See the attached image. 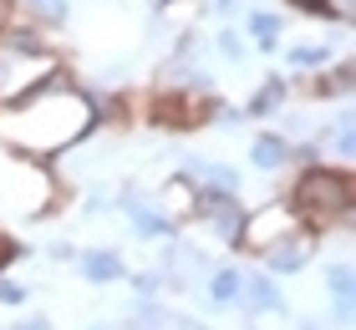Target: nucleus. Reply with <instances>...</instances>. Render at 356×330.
<instances>
[{
	"instance_id": "obj_10",
	"label": "nucleus",
	"mask_w": 356,
	"mask_h": 330,
	"mask_svg": "<svg viewBox=\"0 0 356 330\" xmlns=\"http://www.w3.org/2000/svg\"><path fill=\"white\" fill-rule=\"evenodd\" d=\"M321 279H326V295L336 305V330H351V320H356V274H351V259H331L326 270H321Z\"/></svg>"
},
{
	"instance_id": "obj_5",
	"label": "nucleus",
	"mask_w": 356,
	"mask_h": 330,
	"mask_svg": "<svg viewBox=\"0 0 356 330\" xmlns=\"http://www.w3.org/2000/svg\"><path fill=\"white\" fill-rule=\"evenodd\" d=\"M56 51H46V56H15V51H0V107H10V102H21L26 92H36L46 76L56 72Z\"/></svg>"
},
{
	"instance_id": "obj_13",
	"label": "nucleus",
	"mask_w": 356,
	"mask_h": 330,
	"mask_svg": "<svg viewBox=\"0 0 356 330\" xmlns=\"http://www.w3.org/2000/svg\"><path fill=\"white\" fill-rule=\"evenodd\" d=\"M239 285H245V270H239V264H214V270L204 274V305L209 310H234Z\"/></svg>"
},
{
	"instance_id": "obj_6",
	"label": "nucleus",
	"mask_w": 356,
	"mask_h": 330,
	"mask_svg": "<svg viewBox=\"0 0 356 330\" xmlns=\"http://www.w3.org/2000/svg\"><path fill=\"white\" fill-rule=\"evenodd\" d=\"M290 229H300V219L290 213L285 198H270V204H260V208H250V213H245V229H239V249L260 254V249H270L275 239H285Z\"/></svg>"
},
{
	"instance_id": "obj_26",
	"label": "nucleus",
	"mask_w": 356,
	"mask_h": 330,
	"mask_svg": "<svg viewBox=\"0 0 356 330\" xmlns=\"http://www.w3.org/2000/svg\"><path fill=\"white\" fill-rule=\"evenodd\" d=\"M204 10H209V15H224V21H229V15L239 10V0H209Z\"/></svg>"
},
{
	"instance_id": "obj_23",
	"label": "nucleus",
	"mask_w": 356,
	"mask_h": 330,
	"mask_svg": "<svg viewBox=\"0 0 356 330\" xmlns=\"http://www.w3.org/2000/svg\"><path fill=\"white\" fill-rule=\"evenodd\" d=\"M26 300H31V285H21L15 274H0V305H6V310H21Z\"/></svg>"
},
{
	"instance_id": "obj_21",
	"label": "nucleus",
	"mask_w": 356,
	"mask_h": 330,
	"mask_svg": "<svg viewBox=\"0 0 356 330\" xmlns=\"http://www.w3.org/2000/svg\"><path fill=\"white\" fill-rule=\"evenodd\" d=\"M214 51H219L224 61H245V56H250V41H245V31H239V26H224L219 36H214Z\"/></svg>"
},
{
	"instance_id": "obj_8",
	"label": "nucleus",
	"mask_w": 356,
	"mask_h": 330,
	"mask_svg": "<svg viewBox=\"0 0 356 330\" xmlns=\"http://www.w3.org/2000/svg\"><path fill=\"white\" fill-rule=\"evenodd\" d=\"M239 315H250V320H260V315H285V295L280 285H275V274H265L260 264L254 270H245V285H239Z\"/></svg>"
},
{
	"instance_id": "obj_30",
	"label": "nucleus",
	"mask_w": 356,
	"mask_h": 330,
	"mask_svg": "<svg viewBox=\"0 0 356 330\" xmlns=\"http://www.w3.org/2000/svg\"><path fill=\"white\" fill-rule=\"evenodd\" d=\"M82 330H118V325H102V320H97V325H82Z\"/></svg>"
},
{
	"instance_id": "obj_29",
	"label": "nucleus",
	"mask_w": 356,
	"mask_h": 330,
	"mask_svg": "<svg viewBox=\"0 0 356 330\" xmlns=\"http://www.w3.org/2000/svg\"><path fill=\"white\" fill-rule=\"evenodd\" d=\"M168 6H178V0H153V10H168Z\"/></svg>"
},
{
	"instance_id": "obj_25",
	"label": "nucleus",
	"mask_w": 356,
	"mask_h": 330,
	"mask_svg": "<svg viewBox=\"0 0 356 330\" xmlns=\"http://www.w3.org/2000/svg\"><path fill=\"white\" fill-rule=\"evenodd\" d=\"M46 259H56V264H72V259H76V249L56 239V244H46Z\"/></svg>"
},
{
	"instance_id": "obj_7",
	"label": "nucleus",
	"mask_w": 356,
	"mask_h": 330,
	"mask_svg": "<svg viewBox=\"0 0 356 330\" xmlns=\"http://www.w3.org/2000/svg\"><path fill=\"white\" fill-rule=\"evenodd\" d=\"M311 254H316V234L311 229H290L285 239H275L270 249H260V270L265 274H300L305 264H311Z\"/></svg>"
},
{
	"instance_id": "obj_12",
	"label": "nucleus",
	"mask_w": 356,
	"mask_h": 330,
	"mask_svg": "<svg viewBox=\"0 0 356 330\" xmlns=\"http://www.w3.org/2000/svg\"><path fill=\"white\" fill-rule=\"evenodd\" d=\"M311 142H316L321 158H336V168H351V163H356V117H351V112H341L331 127L311 132Z\"/></svg>"
},
{
	"instance_id": "obj_17",
	"label": "nucleus",
	"mask_w": 356,
	"mask_h": 330,
	"mask_svg": "<svg viewBox=\"0 0 356 330\" xmlns=\"http://www.w3.org/2000/svg\"><path fill=\"white\" fill-rule=\"evenodd\" d=\"M290 87H296L290 76L270 72V76L260 81V92H254V97H250V102L239 107V112H245V117H280V107L290 102Z\"/></svg>"
},
{
	"instance_id": "obj_9",
	"label": "nucleus",
	"mask_w": 356,
	"mask_h": 330,
	"mask_svg": "<svg viewBox=\"0 0 356 330\" xmlns=\"http://www.w3.org/2000/svg\"><path fill=\"white\" fill-rule=\"evenodd\" d=\"M72 264H76V274H82L87 285H97V290L127 279V259L118 254V244H92V249H82Z\"/></svg>"
},
{
	"instance_id": "obj_14",
	"label": "nucleus",
	"mask_w": 356,
	"mask_h": 330,
	"mask_svg": "<svg viewBox=\"0 0 356 330\" xmlns=\"http://www.w3.org/2000/svg\"><path fill=\"white\" fill-rule=\"evenodd\" d=\"M245 41H254V51H260V56H280L285 15H280V10H250V21H245Z\"/></svg>"
},
{
	"instance_id": "obj_2",
	"label": "nucleus",
	"mask_w": 356,
	"mask_h": 330,
	"mask_svg": "<svg viewBox=\"0 0 356 330\" xmlns=\"http://www.w3.org/2000/svg\"><path fill=\"white\" fill-rule=\"evenodd\" d=\"M285 204L300 219V229L326 234V229H336V224H351L356 178H351V168H336V163H326V158H321V163H300Z\"/></svg>"
},
{
	"instance_id": "obj_4",
	"label": "nucleus",
	"mask_w": 356,
	"mask_h": 330,
	"mask_svg": "<svg viewBox=\"0 0 356 330\" xmlns=\"http://www.w3.org/2000/svg\"><path fill=\"white\" fill-rule=\"evenodd\" d=\"M127 219V229H133V239H143V244H153V239H178V219L163 208V204H148L138 188H122L118 193V204H112Z\"/></svg>"
},
{
	"instance_id": "obj_24",
	"label": "nucleus",
	"mask_w": 356,
	"mask_h": 330,
	"mask_svg": "<svg viewBox=\"0 0 356 330\" xmlns=\"http://www.w3.org/2000/svg\"><path fill=\"white\" fill-rule=\"evenodd\" d=\"M107 208H112V204H107L102 193H87V204H82V213H87V219H102Z\"/></svg>"
},
{
	"instance_id": "obj_32",
	"label": "nucleus",
	"mask_w": 356,
	"mask_h": 330,
	"mask_svg": "<svg viewBox=\"0 0 356 330\" xmlns=\"http://www.w3.org/2000/svg\"><path fill=\"white\" fill-rule=\"evenodd\" d=\"M341 6H346V10H351V0H341Z\"/></svg>"
},
{
	"instance_id": "obj_19",
	"label": "nucleus",
	"mask_w": 356,
	"mask_h": 330,
	"mask_svg": "<svg viewBox=\"0 0 356 330\" xmlns=\"http://www.w3.org/2000/svg\"><path fill=\"white\" fill-rule=\"evenodd\" d=\"M26 21H36L41 31H61L72 21V0H15Z\"/></svg>"
},
{
	"instance_id": "obj_15",
	"label": "nucleus",
	"mask_w": 356,
	"mask_h": 330,
	"mask_svg": "<svg viewBox=\"0 0 356 330\" xmlns=\"http://www.w3.org/2000/svg\"><path fill=\"white\" fill-rule=\"evenodd\" d=\"M290 138L285 132H260V138L250 142V168L254 173H285L290 168Z\"/></svg>"
},
{
	"instance_id": "obj_27",
	"label": "nucleus",
	"mask_w": 356,
	"mask_h": 330,
	"mask_svg": "<svg viewBox=\"0 0 356 330\" xmlns=\"http://www.w3.org/2000/svg\"><path fill=\"white\" fill-rule=\"evenodd\" d=\"M10 330H51V320H46V315H26V320H15Z\"/></svg>"
},
{
	"instance_id": "obj_28",
	"label": "nucleus",
	"mask_w": 356,
	"mask_h": 330,
	"mask_svg": "<svg viewBox=\"0 0 356 330\" xmlns=\"http://www.w3.org/2000/svg\"><path fill=\"white\" fill-rule=\"evenodd\" d=\"M296 330H326L321 320H296Z\"/></svg>"
},
{
	"instance_id": "obj_31",
	"label": "nucleus",
	"mask_w": 356,
	"mask_h": 330,
	"mask_svg": "<svg viewBox=\"0 0 356 330\" xmlns=\"http://www.w3.org/2000/svg\"><path fill=\"white\" fill-rule=\"evenodd\" d=\"M127 330H163V325H127Z\"/></svg>"
},
{
	"instance_id": "obj_11",
	"label": "nucleus",
	"mask_w": 356,
	"mask_h": 330,
	"mask_svg": "<svg viewBox=\"0 0 356 330\" xmlns=\"http://www.w3.org/2000/svg\"><path fill=\"white\" fill-rule=\"evenodd\" d=\"M193 188H224V193H245V173L234 168V163H219V158H184V168Z\"/></svg>"
},
{
	"instance_id": "obj_22",
	"label": "nucleus",
	"mask_w": 356,
	"mask_h": 330,
	"mask_svg": "<svg viewBox=\"0 0 356 330\" xmlns=\"http://www.w3.org/2000/svg\"><path fill=\"white\" fill-rule=\"evenodd\" d=\"M122 285H133V295H138V300H158V295L168 290L158 270H127V279H122Z\"/></svg>"
},
{
	"instance_id": "obj_3",
	"label": "nucleus",
	"mask_w": 356,
	"mask_h": 330,
	"mask_svg": "<svg viewBox=\"0 0 356 330\" xmlns=\"http://www.w3.org/2000/svg\"><path fill=\"white\" fill-rule=\"evenodd\" d=\"M245 198L239 193H224V188H193V204H188V219H199L209 234H214L224 249H239V229H245Z\"/></svg>"
},
{
	"instance_id": "obj_1",
	"label": "nucleus",
	"mask_w": 356,
	"mask_h": 330,
	"mask_svg": "<svg viewBox=\"0 0 356 330\" xmlns=\"http://www.w3.org/2000/svg\"><path fill=\"white\" fill-rule=\"evenodd\" d=\"M97 132V112L87 87H76L67 66H56L36 92H26L21 102L0 107V142H10L21 158H61L67 147L87 142Z\"/></svg>"
},
{
	"instance_id": "obj_16",
	"label": "nucleus",
	"mask_w": 356,
	"mask_h": 330,
	"mask_svg": "<svg viewBox=\"0 0 356 330\" xmlns=\"http://www.w3.org/2000/svg\"><path fill=\"white\" fill-rule=\"evenodd\" d=\"M305 92H311V102H346V97L356 92V72H351V61L341 56V61L331 66V72H316Z\"/></svg>"
},
{
	"instance_id": "obj_18",
	"label": "nucleus",
	"mask_w": 356,
	"mask_h": 330,
	"mask_svg": "<svg viewBox=\"0 0 356 330\" xmlns=\"http://www.w3.org/2000/svg\"><path fill=\"white\" fill-rule=\"evenodd\" d=\"M331 61H336L331 41H290L285 46V66L290 72H326Z\"/></svg>"
},
{
	"instance_id": "obj_20",
	"label": "nucleus",
	"mask_w": 356,
	"mask_h": 330,
	"mask_svg": "<svg viewBox=\"0 0 356 330\" xmlns=\"http://www.w3.org/2000/svg\"><path fill=\"white\" fill-rule=\"evenodd\" d=\"M285 10L311 15V21H341V26H351V10L341 6V0H285Z\"/></svg>"
}]
</instances>
